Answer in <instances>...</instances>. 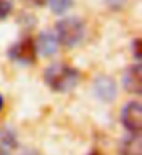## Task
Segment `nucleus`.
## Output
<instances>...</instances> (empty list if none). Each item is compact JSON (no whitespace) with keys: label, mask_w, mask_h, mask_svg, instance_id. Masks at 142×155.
<instances>
[{"label":"nucleus","mask_w":142,"mask_h":155,"mask_svg":"<svg viewBox=\"0 0 142 155\" xmlns=\"http://www.w3.org/2000/svg\"><path fill=\"white\" fill-rule=\"evenodd\" d=\"M36 46L35 41L27 36L20 42L14 43L13 46L8 49V58L13 61L21 63V64H32L36 60Z\"/></svg>","instance_id":"3"},{"label":"nucleus","mask_w":142,"mask_h":155,"mask_svg":"<svg viewBox=\"0 0 142 155\" xmlns=\"http://www.w3.org/2000/svg\"><path fill=\"white\" fill-rule=\"evenodd\" d=\"M141 76H142V69L139 63L130 66L125 70L124 76H123V84H124V88L128 92L137 94V95L141 94V91H142Z\"/></svg>","instance_id":"7"},{"label":"nucleus","mask_w":142,"mask_h":155,"mask_svg":"<svg viewBox=\"0 0 142 155\" xmlns=\"http://www.w3.org/2000/svg\"><path fill=\"white\" fill-rule=\"evenodd\" d=\"M131 51H132V54H134V58L137 59V60H141V39L139 38H135L134 41H132L131 43Z\"/></svg>","instance_id":"12"},{"label":"nucleus","mask_w":142,"mask_h":155,"mask_svg":"<svg viewBox=\"0 0 142 155\" xmlns=\"http://www.w3.org/2000/svg\"><path fill=\"white\" fill-rule=\"evenodd\" d=\"M46 3L49 4L50 11L57 15H61L64 13H67L73 6V0H46Z\"/></svg>","instance_id":"9"},{"label":"nucleus","mask_w":142,"mask_h":155,"mask_svg":"<svg viewBox=\"0 0 142 155\" xmlns=\"http://www.w3.org/2000/svg\"><path fill=\"white\" fill-rule=\"evenodd\" d=\"M0 155H10V154H8V151L6 150V148L0 145Z\"/></svg>","instance_id":"15"},{"label":"nucleus","mask_w":142,"mask_h":155,"mask_svg":"<svg viewBox=\"0 0 142 155\" xmlns=\"http://www.w3.org/2000/svg\"><path fill=\"white\" fill-rule=\"evenodd\" d=\"M56 32L59 43L67 48H74L79 45L85 36V24L77 17L63 18L56 24Z\"/></svg>","instance_id":"2"},{"label":"nucleus","mask_w":142,"mask_h":155,"mask_svg":"<svg viewBox=\"0 0 142 155\" xmlns=\"http://www.w3.org/2000/svg\"><path fill=\"white\" fill-rule=\"evenodd\" d=\"M27 2L34 4V6H38V7H42L43 4L46 3V0H27Z\"/></svg>","instance_id":"14"},{"label":"nucleus","mask_w":142,"mask_h":155,"mask_svg":"<svg viewBox=\"0 0 142 155\" xmlns=\"http://www.w3.org/2000/svg\"><path fill=\"white\" fill-rule=\"evenodd\" d=\"M93 92L100 101L111 102L116 99V95H117V84L113 77L102 74L96 77L93 81Z\"/></svg>","instance_id":"5"},{"label":"nucleus","mask_w":142,"mask_h":155,"mask_svg":"<svg viewBox=\"0 0 142 155\" xmlns=\"http://www.w3.org/2000/svg\"><path fill=\"white\" fill-rule=\"evenodd\" d=\"M121 122L131 133H139L142 127V110L138 101L128 102L121 113Z\"/></svg>","instance_id":"4"},{"label":"nucleus","mask_w":142,"mask_h":155,"mask_svg":"<svg viewBox=\"0 0 142 155\" xmlns=\"http://www.w3.org/2000/svg\"><path fill=\"white\" fill-rule=\"evenodd\" d=\"M20 155H42L38 150H34V148H28V150H24Z\"/></svg>","instance_id":"13"},{"label":"nucleus","mask_w":142,"mask_h":155,"mask_svg":"<svg viewBox=\"0 0 142 155\" xmlns=\"http://www.w3.org/2000/svg\"><path fill=\"white\" fill-rule=\"evenodd\" d=\"M3 106H4V99H3V97H2V94H0V112H2Z\"/></svg>","instance_id":"16"},{"label":"nucleus","mask_w":142,"mask_h":155,"mask_svg":"<svg viewBox=\"0 0 142 155\" xmlns=\"http://www.w3.org/2000/svg\"><path fill=\"white\" fill-rule=\"evenodd\" d=\"M36 52H39L42 56L49 58L57 53L59 51V41H57L56 35L52 31H42L38 36V41L35 43Z\"/></svg>","instance_id":"6"},{"label":"nucleus","mask_w":142,"mask_h":155,"mask_svg":"<svg viewBox=\"0 0 142 155\" xmlns=\"http://www.w3.org/2000/svg\"><path fill=\"white\" fill-rule=\"evenodd\" d=\"M0 138L3 141L4 145H8V147H15L17 145V141H15V134L11 131L10 129H6L0 133Z\"/></svg>","instance_id":"11"},{"label":"nucleus","mask_w":142,"mask_h":155,"mask_svg":"<svg viewBox=\"0 0 142 155\" xmlns=\"http://www.w3.org/2000/svg\"><path fill=\"white\" fill-rule=\"evenodd\" d=\"M120 155H142V138L139 133H131L123 138L118 147Z\"/></svg>","instance_id":"8"},{"label":"nucleus","mask_w":142,"mask_h":155,"mask_svg":"<svg viewBox=\"0 0 142 155\" xmlns=\"http://www.w3.org/2000/svg\"><path fill=\"white\" fill-rule=\"evenodd\" d=\"M89 155H103V154H102V152H100V151H92V152H91V154H89Z\"/></svg>","instance_id":"17"},{"label":"nucleus","mask_w":142,"mask_h":155,"mask_svg":"<svg viewBox=\"0 0 142 155\" xmlns=\"http://www.w3.org/2000/svg\"><path fill=\"white\" fill-rule=\"evenodd\" d=\"M43 80L46 85L54 92H70L78 85L81 80V73L73 66L54 63L45 70Z\"/></svg>","instance_id":"1"},{"label":"nucleus","mask_w":142,"mask_h":155,"mask_svg":"<svg viewBox=\"0 0 142 155\" xmlns=\"http://www.w3.org/2000/svg\"><path fill=\"white\" fill-rule=\"evenodd\" d=\"M14 10V2L13 0H0V20L7 18Z\"/></svg>","instance_id":"10"}]
</instances>
